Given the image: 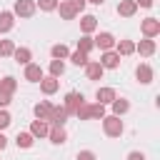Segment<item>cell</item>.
I'll use <instances>...</instances> for the list:
<instances>
[{
	"label": "cell",
	"mask_w": 160,
	"mask_h": 160,
	"mask_svg": "<svg viewBox=\"0 0 160 160\" xmlns=\"http://www.w3.org/2000/svg\"><path fill=\"white\" fill-rule=\"evenodd\" d=\"M85 2H92V5H102L105 0H85Z\"/></svg>",
	"instance_id": "41"
},
{
	"label": "cell",
	"mask_w": 160,
	"mask_h": 160,
	"mask_svg": "<svg viewBox=\"0 0 160 160\" xmlns=\"http://www.w3.org/2000/svg\"><path fill=\"white\" fill-rule=\"evenodd\" d=\"M15 50V42L12 40H0V58H10Z\"/></svg>",
	"instance_id": "31"
},
{
	"label": "cell",
	"mask_w": 160,
	"mask_h": 160,
	"mask_svg": "<svg viewBox=\"0 0 160 160\" xmlns=\"http://www.w3.org/2000/svg\"><path fill=\"white\" fill-rule=\"evenodd\" d=\"M50 110H52V102H50V100H40V102L32 108V112H35V118H38V120H48Z\"/></svg>",
	"instance_id": "21"
},
{
	"label": "cell",
	"mask_w": 160,
	"mask_h": 160,
	"mask_svg": "<svg viewBox=\"0 0 160 160\" xmlns=\"http://www.w3.org/2000/svg\"><path fill=\"white\" fill-rule=\"evenodd\" d=\"M82 102H85V95H82V92H68V95H65L62 108L68 110V115H75V110H78Z\"/></svg>",
	"instance_id": "3"
},
{
	"label": "cell",
	"mask_w": 160,
	"mask_h": 160,
	"mask_svg": "<svg viewBox=\"0 0 160 160\" xmlns=\"http://www.w3.org/2000/svg\"><path fill=\"white\" fill-rule=\"evenodd\" d=\"M58 88H60V80H58V78H52V75H48V78L42 75V78H40V90H42L45 95H55Z\"/></svg>",
	"instance_id": "10"
},
{
	"label": "cell",
	"mask_w": 160,
	"mask_h": 160,
	"mask_svg": "<svg viewBox=\"0 0 160 160\" xmlns=\"http://www.w3.org/2000/svg\"><path fill=\"white\" fill-rule=\"evenodd\" d=\"M0 90H5V92H10V95H12V92L18 90V80H15L12 75H5V78L0 80Z\"/></svg>",
	"instance_id": "27"
},
{
	"label": "cell",
	"mask_w": 160,
	"mask_h": 160,
	"mask_svg": "<svg viewBox=\"0 0 160 160\" xmlns=\"http://www.w3.org/2000/svg\"><path fill=\"white\" fill-rule=\"evenodd\" d=\"M65 72V62L62 60H50V75L52 78H60Z\"/></svg>",
	"instance_id": "30"
},
{
	"label": "cell",
	"mask_w": 160,
	"mask_h": 160,
	"mask_svg": "<svg viewBox=\"0 0 160 160\" xmlns=\"http://www.w3.org/2000/svg\"><path fill=\"white\" fill-rule=\"evenodd\" d=\"M95 98H98V102H100V105H110L118 95H115V90H112V88H98Z\"/></svg>",
	"instance_id": "20"
},
{
	"label": "cell",
	"mask_w": 160,
	"mask_h": 160,
	"mask_svg": "<svg viewBox=\"0 0 160 160\" xmlns=\"http://www.w3.org/2000/svg\"><path fill=\"white\" fill-rule=\"evenodd\" d=\"M105 70H115L118 65H120V55L115 52V50H105L102 55H100V60H98Z\"/></svg>",
	"instance_id": "6"
},
{
	"label": "cell",
	"mask_w": 160,
	"mask_h": 160,
	"mask_svg": "<svg viewBox=\"0 0 160 160\" xmlns=\"http://www.w3.org/2000/svg\"><path fill=\"white\" fill-rule=\"evenodd\" d=\"M12 122V118H10V112L5 110V108H0V130H5L8 125Z\"/></svg>",
	"instance_id": "34"
},
{
	"label": "cell",
	"mask_w": 160,
	"mask_h": 160,
	"mask_svg": "<svg viewBox=\"0 0 160 160\" xmlns=\"http://www.w3.org/2000/svg\"><path fill=\"white\" fill-rule=\"evenodd\" d=\"M50 55H52V60H68L70 50H68V45L58 42V45H52V48H50Z\"/></svg>",
	"instance_id": "23"
},
{
	"label": "cell",
	"mask_w": 160,
	"mask_h": 160,
	"mask_svg": "<svg viewBox=\"0 0 160 160\" xmlns=\"http://www.w3.org/2000/svg\"><path fill=\"white\" fill-rule=\"evenodd\" d=\"M15 142H18V148H25V150H28V148H32L35 138H32L30 130H28V132H18V135H15Z\"/></svg>",
	"instance_id": "26"
},
{
	"label": "cell",
	"mask_w": 160,
	"mask_h": 160,
	"mask_svg": "<svg viewBox=\"0 0 160 160\" xmlns=\"http://www.w3.org/2000/svg\"><path fill=\"white\" fill-rule=\"evenodd\" d=\"M140 30H142L145 38H158L160 35V20L158 18H145L140 22Z\"/></svg>",
	"instance_id": "4"
},
{
	"label": "cell",
	"mask_w": 160,
	"mask_h": 160,
	"mask_svg": "<svg viewBox=\"0 0 160 160\" xmlns=\"http://www.w3.org/2000/svg\"><path fill=\"white\" fill-rule=\"evenodd\" d=\"M135 78H138V82H142V85H150L152 78H155V72H152V68H150L148 62H140V65L135 68Z\"/></svg>",
	"instance_id": "7"
},
{
	"label": "cell",
	"mask_w": 160,
	"mask_h": 160,
	"mask_svg": "<svg viewBox=\"0 0 160 160\" xmlns=\"http://www.w3.org/2000/svg\"><path fill=\"white\" fill-rule=\"evenodd\" d=\"M10 100H12V95H10V92H5V90H0V108H8V105H10Z\"/></svg>",
	"instance_id": "37"
},
{
	"label": "cell",
	"mask_w": 160,
	"mask_h": 160,
	"mask_svg": "<svg viewBox=\"0 0 160 160\" xmlns=\"http://www.w3.org/2000/svg\"><path fill=\"white\" fill-rule=\"evenodd\" d=\"M85 75H88V80H102L105 68H102L98 60H88V65H85Z\"/></svg>",
	"instance_id": "9"
},
{
	"label": "cell",
	"mask_w": 160,
	"mask_h": 160,
	"mask_svg": "<svg viewBox=\"0 0 160 160\" xmlns=\"http://www.w3.org/2000/svg\"><path fill=\"white\" fill-rule=\"evenodd\" d=\"M102 130H105L108 138H120L122 130H125V125H122L120 115H105L102 118Z\"/></svg>",
	"instance_id": "1"
},
{
	"label": "cell",
	"mask_w": 160,
	"mask_h": 160,
	"mask_svg": "<svg viewBox=\"0 0 160 160\" xmlns=\"http://www.w3.org/2000/svg\"><path fill=\"white\" fill-rule=\"evenodd\" d=\"M115 52H118L120 58L132 55V52H135V42H132V40H115Z\"/></svg>",
	"instance_id": "19"
},
{
	"label": "cell",
	"mask_w": 160,
	"mask_h": 160,
	"mask_svg": "<svg viewBox=\"0 0 160 160\" xmlns=\"http://www.w3.org/2000/svg\"><path fill=\"white\" fill-rule=\"evenodd\" d=\"M110 105H112V115H125V112L130 110V102H128L125 98H115Z\"/></svg>",
	"instance_id": "24"
},
{
	"label": "cell",
	"mask_w": 160,
	"mask_h": 160,
	"mask_svg": "<svg viewBox=\"0 0 160 160\" xmlns=\"http://www.w3.org/2000/svg\"><path fill=\"white\" fill-rule=\"evenodd\" d=\"M128 160H145V152H140V150H132V152H128Z\"/></svg>",
	"instance_id": "38"
},
{
	"label": "cell",
	"mask_w": 160,
	"mask_h": 160,
	"mask_svg": "<svg viewBox=\"0 0 160 160\" xmlns=\"http://www.w3.org/2000/svg\"><path fill=\"white\" fill-rule=\"evenodd\" d=\"M135 12H138L135 0H120V2H118V15H122V18H132Z\"/></svg>",
	"instance_id": "14"
},
{
	"label": "cell",
	"mask_w": 160,
	"mask_h": 160,
	"mask_svg": "<svg viewBox=\"0 0 160 160\" xmlns=\"http://www.w3.org/2000/svg\"><path fill=\"white\" fill-rule=\"evenodd\" d=\"M40 78H42V68H40L38 62H28V65H25V80L40 82Z\"/></svg>",
	"instance_id": "17"
},
{
	"label": "cell",
	"mask_w": 160,
	"mask_h": 160,
	"mask_svg": "<svg viewBox=\"0 0 160 160\" xmlns=\"http://www.w3.org/2000/svg\"><path fill=\"white\" fill-rule=\"evenodd\" d=\"M15 25V15L12 10H0V32H10Z\"/></svg>",
	"instance_id": "18"
},
{
	"label": "cell",
	"mask_w": 160,
	"mask_h": 160,
	"mask_svg": "<svg viewBox=\"0 0 160 160\" xmlns=\"http://www.w3.org/2000/svg\"><path fill=\"white\" fill-rule=\"evenodd\" d=\"M92 42H95V48H100V52H105V50L115 48V35L112 32H98L92 38Z\"/></svg>",
	"instance_id": "5"
},
{
	"label": "cell",
	"mask_w": 160,
	"mask_h": 160,
	"mask_svg": "<svg viewBox=\"0 0 160 160\" xmlns=\"http://www.w3.org/2000/svg\"><path fill=\"white\" fill-rule=\"evenodd\" d=\"M102 118H105V105L92 102L90 105V120H102Z\"/></svg>",
	"instance_id": "28"
},
{
	"label": "cell",
	"mask_w": 160,
	"mask_h": 160,
	"mask_svg": "<svg viewBox=\"0 0 160 160\" xmlns=\"http://www.w3.org/2000/svg\"><path fill=\"white\" fill-rule=\"evenodd\" d=\"M75 160H98V158H95L92 150H80V152L75 155Z\"/></svg>",
	"instance_id": "35"
},
{
	"label": "cell",
	"mask_w": 160,
	"mask_h": 160,
	"mask_svg": "<svg viewBox=\"0 0 160 160\" xmlns=\"http://www.w3.org/2000/svg\"><path fill=\"white\" fill-rule=\"evenodd\" d=\"M152 2H155V0H135L138 8H152Z\"/></svg>",
	"instance_id": "39"
},
{
	"label": "cell",
	"mask_w": 160,
	"mask_h": 160,
	"mask_svg": "<svg viewBox=\"0 0 160 160\" xmlns=\"http://www.w3.org/2000/svg\"><path fill=\"white\" fill-rule=\"evenodd\" d=\"M75 118H78V120H90V105L82 102V105L75 110Z\"/></svg>",
	"instance_id": "33"
},
{
	"label": "cell",
	"mask_w": 160,
	"mask_h": 160,
	"mask_svg": "<svg viewBox=\"0 0 160 160\" xmlns=\"http://www.w3.org/2000/svg\"><path fill=\"white\" fill-rule=\"evenodd\" d=\"M5 145H8V138H5L2 130H0V150H5Z\"/></svg>",
	"instance_id": "40"
},
{
	"label": "cell",
	"mask_w": 160,
	"mask_h": 160,
	"mask_svg": "<svg viewBox=\"0 0 160 160\" xmlns=\"http://www.w3.org/2000/svg\"><path fill=\"white\" fill-rule=\"evenodd\" d=\"M80 30H82V35L95 32V30H98V18H95V15H82V18H80Z\"/></svg>",
	"instance_id": "15"
},
{
	"label": "cell",
	"mask_w": 160,
	"mask_h": 160,
	"mask_svg": "<svg viewBox=\"0 0 160 160\" xmlns=\"http://www.w3.org/2000/svg\"><path fill=\"white\" fill-rule=\"evenodd\" d=\"M35 0H15V5H12V15H18V18H32L35 15Z\"/></svg>",
	"instance_id": "2"
},
{
	"label": "cell",
	"mask_w": 160,
	"mask_h": 160,
	"mask_svg": "<svg viewBox=\"0 0 160 160\" xmlns=\"http://www.w3.org/2000/svg\"><path fill=\"white\" fill-rule=\"evenodd\" d=\"M68 2H70V5H72V10H75V12H78V15H80V12H82V10H85V0H68Z\"/></svg>",
	"instance_id": "36"
},
{
	"label": "cell",
	"mask_w": 160,
	"mask_h": 160,
	"mask_svg": "<svg viewBox=\"0 0 160 160\" xmlns=\"http://www.w3.org/2000/svg\"><path fill=\"white\" fill-rule=\"evenodd\" d=\"M48 130H50V122L48 120H32V125H30V135L32 138H48Z\"/></svg>",
	"instance_id": "11"
},
{
	"label": "cell",
	"mask_w": 160,
	"mask_h": 160,
	"mask_svg": "<svg viewBox=\"0 0 160 160\" xmlns=\"http://www.w3.org/2000/svg\"><path fill=\"white\" fill-rule=\"evenodd\" d=\"M68 60H70L72 65H78V68H85V65H88V52L75 50V52H70V55H68Z\"/></svg>",
	"instance_id": "25"
},
{
	"label": "cell",
	"mask_w": 160,
	"mask_h": 160,
	"mask_svg": "<svg viewBox=\"0 0 160 160\" xmlns=\"http://www.w3.org/2000/svg\"><path fill=\"white\" fill-rule=\"evenodd\" d=\"M95 48V42H92V38L90 35H82L80 40H78V50H82V52H90Z\"/></svg>",
	"instance_id": "29"
},
{
	"label": "cell",
	"mask_w": 160,
	"mask_h": 160,
	"mask_svg": "<svg viewBox=\"0 0 160 160\" xmlns=\"http://www.w3.org/2000/svg\"><path fill=\"white\" fill-rule=\"evenodd\" d=\"M48 138L55 142V145H62L65 140H68V132H65V125H50V130H48Z\"/></svg>",
	"instance_id": "12"
},
{
	"label": "cell",
	"mask_w": 160,
	"mask_h": 160,
	"mask_svg": "<svg viewBox=\"0 0 160 160\" xmlns=\"http://www.w3.org/2000/svg\"><path fill=\"white\" fill-rule=\"evenodd\" d=\"M35 8H40L42 12H52V10L58 8V0H38Z\"/></svg>",
	"instance_id": "32"
},
{
	"label": "cell",
	"mask_w": 160,
	"mask_h": 160,
	"mask_svg": "<svg viewBox=\"0 0 160 160\" xmlns=\"http://www.w3.org/2000/svg\"><path fill=\"white\" fill-rule=\"evenodd\" d=\"M55 10H58V12H60V18H62V20H72V18H75V15H78V12H75V10H72V5H70V2H68V0H60V2H58V8H55Z\"/></svg>",
	"instance_id": "22"
},
{
	"label": "cell",
	"mask_w": 160,
	"mask_h": 160,
	"mask_svg": "<svg viewBox=\"0 0 160 160\" xmlns=\"http://www.w3.org/2000/svg\"><path fill=\"white\" fill-rule=\"evenodd\" d=\"M12 58H15L18 65H28V62L32 60V50L25 48V45H22V48H15V50H12Z\"/></svg>",
	"instance_id": "16"
},
{
	"label": "cell",
	"mask_w": 160,
	"mask_h": 160,
	"mask_svg": "<svg viewBox=\"0 0 160 160\" xmlns=\"http://www.w3.org/2000/svg\"><path fill=\"white\" fill-rule=\"evenodd\" d=\"M135 52H140L142 58H150V55H155V40H152V38H145V40H140V42L135 45Z\"/></svg>",
	"instance_id": "13"
},
{
	"label": "cell",
	"mask_w": 160,
	"mask_h": 160,
	"mask_svg": "<svg viewBox=\"0 0 160 160\" xmlns=\"http://www.w3.org/2000/svg\"><path fill=\"white\" fill-rule=\"evenodd\" d=\"M48 122H50V125H65V122H68V110H65L62 105H52V110H50V115H48Z\"/></svg>",
	"instance_id": "8"
}]
</instances>
